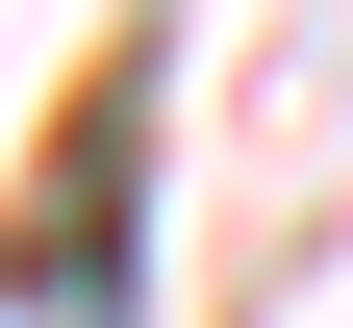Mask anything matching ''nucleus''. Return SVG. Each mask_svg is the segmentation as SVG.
Instances as JSON below:
<instances>
[{"label":"nucleus","instance_id":"1","mask_svg":"<svg viewBox=\"0 0 353 328\" xmlns=\"http://www.w3.org/2000/svg\"><path fill=\"white\" fill-rule=\"evenodd\" d=\"M126 152H152V76H101V102L51 126V177H26V227H0L51 328H126V278H101V253H126Z\"/></svg>","mask_w":353,"mask_h":328}]
</instances>
